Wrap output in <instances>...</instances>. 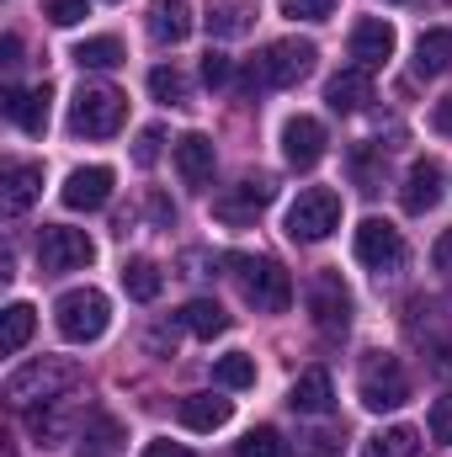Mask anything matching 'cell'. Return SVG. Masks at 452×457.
I'll use <instances>...</instances> for the list:
<instances>
[{
    "mask_svg": "<svg viewBox=\"0 0 452 457\" xmlns=\"http://www.w3.org/2000/svg\"><path fill=\"white\" fill-rule=\"evenodd\" d=\"M234 266V282L245 293V303L255 314H288L293 309V277L282 271V261L272 255H229Z\"/></svg>",
    "mask_w": 452,
    "mask_h": 457,
    "instance_id": "cell-1",
    "label": "cell"
},
{
    "mask_svg": "<svg viewBox=\"0 0 452 457\" xmlns=\"http://www.w3.org/2000/svg\"><path fill=\"white\" fill-rule=\"evenodd\" d=\"M54 325H59V336L70 345H91V341L107 336L113 303H107V293H96V287H70V293L54 303Z\"/></svg>",
    "mask_w": 452,
    "mask_h": 457,
    "instance_id": "cell-2",
    "label": "cell"
},
{
    "mask_svg": "<svg viewBox=\"0 0 452 457\" xmlns=\"http://www.w3.org/2000/svg\"><path fill=\"white\" fill-rule=\"evenodd\" d=\"M80 383V367L75 361H64V356H43V361H27V367H16L11 378H5V399L11 404H48V399H59L64 388H75Z\"/></svg>",
    "mask_w": 452,
    "mask_h": 457,
    "instance_id": "cell-3",
    "label": "cell"
},
{
    "mask_svg": "<svg viewBox=\"0 0 452 457\" xmlns=\"http://www.w3.org/2000/svg\"><path fill=\"white\" fill-rule=\"evenodd\" d=\"M288 239L293 245H320V239H331L340 228V197L331 187H309V192H298V203L288 208Z\"/></svg>",
    "mask_w": 452,
    "mask_h": 457,
    "instance_id": "cell-4",
    "label": "cell"
},
{
    "mask_svg": "<svg viewBox=\"0 0 452 457\" xmlns=\"http://www.w3.org/2000/svg\"><path fill=\"white\" fill-rule=\"evenodd\" d=\"M314 59H320V48H314L309 37H282V43H272V48L250 64V86H272V91L298 86V80L314 70Z\"/></svg>",
    "mask_w": 452,
    "mask_h": 457,
    "instance_id": "cell-5",
    "label": "cell"
},
{
    "mask_svg": "<svg viewBox=\"0 0 452 457\" xmlns=\"http://www.w3.org/2000/svg\"><path fill=\"white\" fill-rule=\"evenodd\" d=\"M122 117H128L122 91H113V86H80V96L70 102V133H80V138H113L117 128H122Z\"/></svg>",
    "mask_w": 452,
    "mask_h": 457,
    "instance_id": "cell-6",
    "label": "cell"
},
{
    "mask_svg": "<svg viewBox=\"0 0 452 457\" xmlns=\"http://www.w3.org/2000/svg\"><path fill=\"white\" fill-rule=\"evenodd\" d=\"M356 394H362L367 410H399L410 399V378H405L399 356H389V351L367 356L362 361V378H356Z\"/></svg>",
    "mask_w": 452,
    "mask_h": 457,
    "instance_id": "cell-7",
    "label": "cell"
},
{
    "mask_svg": "<svg viewBox=\"0 0 452 457\" xmlns=\"http://www.w3.org/2000/svg\"><path fill=\"white\" fill-rule=\"evenodd\" d=\"M91 261H96V245H91L86 228L43 224V234H38V266H43L48 277H59V271H80V266H91Z\"/></svg>",
    "mask_w": 452,
    "mask_h": 457,
    "instance_id": "cell-8",
    "label": "cell"
},
{
    "mask_svg": "<svg viewBox=\"0 0 452 457\" xmlns=\"http://www.w3.org/2000/svg\"><path fill=\"white\" fill-rule=\"evenodd\" d=\"M309 320H314L320 336H346V325H351V293H346L340 271H320L309 282Z\"/></svg>",
    "mask_w": 452,
    "mask_h": 457,
    "instance_id": "cell-9",
    "label": "cell"
},
{
    "mask_svg": "<svg viewBox=\"0 0 452 457\" xmlns=\"http://www.w3.org/2000/svg\"><path fill=\"white\" fill-rule=\"evenodd\" d=\"M356 261L372 266V271H399L405 266V234L389 219H367L356 228Z\"/></svg>",
    "mask_w": 452,
    "mask_h": 457,
    "instance_id": "cell-10",
    "label": "cell"
},
{
    "mask_svg": "<svg viewBox=\"0 0 452 457\" xmlns=\"http://www.w3.org/2000/svg\"><path fill=\"white\" fill-rule=\"evenodd\" d=\"M325 144H331V138H325V122H320V117L298 112V117L282 122V160H288L293 170H314V165L325 160Z\"/></svg>",
    "mask_w": 452,
    "mask_h": 457,
    "instance_id": "cell-11",
    "label": "cell"
},
{
    "mask_svg": "<svg viewBox=\"0 0 452 457\" xmlns=\"http://www.w3.org/2000/svg\"><path fill=\"white\" fill-rule=\"evenodd\" d=\"M351 59H356V70H383L389 59H394V27L383 21V16H362L356 27H351Z\"/></svg>",
    "mask_w": 452,
    "mask_h": 457,
    "instance_id": "cell-12",
    "label": "cell"
},
{
    "mask_svg": "<svg viewBox=\"0 0 452 457\" xmlns=\"http://www.w3.org/2000/svg\"><path fill=\"white\" fill-rule=\"evenodd\" d=\"M59 197H64L70 213H96L113 197V170L107 165H80V170H70V181H64Z\"/></svg>",
    "mask_w": 452,
    "mask_h": 457,
    "instance_id": "cell-13",
    "label": "cell"
},
{
    "mask_svg": "<svg viewBox=\"0 0 452 457\" xmlns=\"http://www.w3.org/2000/svg\"><path fill=\"white\" fill-rule=\"evenodd\" d=\"M272 197H277V181H272V176H250V181H239L234 192H224V197L213 203V213H219L224 224H250L261 208H272Z\"/></svg>",
    "mask_w": 452,
    "mask_h": 457,
    "instance_id": "cell-14",
    "label": "cell"
},
{
    "mask_svg": "<svg viewBox=\"0 0 452 457\" xmlns=\"http://www.w3.org/2000/svg\"><path fill=\"white\" fill-rule=\"evenodd\" d=\"M38 197H43V165H32V160H11L5 176H0V203H5V213L16 219V213H27Z\"/></svg>",
    "mask_w": 452,
    "mask_h": 457,
    "instance_id": "cell-15",
    "label": "cell"
},
{
    "mask_svg": "<svg viewBox=\"0 0 452 457\" xmlns=\"http://www.w3.org/2000/svg\"><path fill=\"white\" fill-rule=\"evenodd\" d=\"M48 102H54V86H32V91H5V117L21 128V133H32V138H43L48 133Z\"/></svg>",
    "mask_w": 452,
    "mask_h": 457,
    "instance_id": "cell-16",
    "label": "cell"
},
{
    "mask_svg": "<svg viewBox=\"0 0 452 457\" xmlns=\"http://www.w3.org/2000/svg\"><path fill=\"white\" fill-rule=\"evenodd\" d=\"M399 203H405V213H431L437 203H442V165L437 160H415L410 165V176H405V192H399Z\"/></svg>",
    "mask_w": 452,
    "mask_h": 457,
    "instance_id": "cell-17",
    "label": "cell"
},
{
    "mask_svg": "<svg viewBox=\"0 0 452 457\" xmlns=\"http://www.w3.org/2000/svg\"><path fill=\"white\" fill-rule=\"evenodd\" d=\"M288 404H293V415H331V404H336L331 372H325V367L298 372V378H293V388H288Z\"/></svg>",
    "mask_w": 452,
    "mask_h": 457,
    "instance_id": "cell-18",
    "label": "cell"
},
{
    "mask_svg": "<svg viewBox=\"0 0 452 457\" xmlns=\"http://www.w3.org/2000/svg\"><path fill=\"white\" fill-rule=\"evenodd\" d=\"M122 426H117V415H102V410H91L86 415V426H80V436H75V453L80 457H117L122 453Z\"/></svg>",
    "mask_w": 452,
    "mask_h": 457,
    "instance_id": "cell-19",
    "label": "cell"
},
{
    "mask_svg": "<svg viewBox=\"0 0 452 457\" xmlns=\"http://www.w3.org/2000/svg\"><path fill=\"white\" fill-rule=\"evenodd\" d=\"M176 170H181L187 187H208V181H213V138H208V133L176 138Z\"/></svg>",
    "mask_w": 452,
    "mask_h": 457,
    "instance_id": "cell-20",
    "label": "cell"
},
{
    "mask_svg": "<svg viewBox=\"0 0 452 457\" xmlns=\"http://www.w3.org/2000/svg\"><path fill=\"white\" fill-rule=\"evenodd\" d=\"M372 102V80H367V70H340L336 80L325 86V107L336 117H351V112H362Z\"/></svg>",
    "mask_w": 452,
    "mask_h": 457,
    "instance_id": "cell-21",
    "label": "cell"
},
{
    "mask_svg": "<svg viewBox=\"0 0 452 457\" xmlns=\"http://www.w3.org/2000/svg\"><path fill=\"white\" fill-rule=\"evenodd\" d=\"M176 415H181L187 431H219V426H229L234 404H229L224 394H187V399L176 404Z\"/></svg>",
    "mask_w": 452,
    "mask_h": 457,
    "instance_id": "cell-22",
    "label": "cell"
},
{
    "mask_svg": "<svg viewBox=\"0 0 452 457\" xmlns=\"http://www.w3.org/2000/svg\"><path fill=\"white\" fill-rule=\"evenodd\" d=\"M192 32V5L187 0H155L149 5V37L155 43H187Z\"/></svg>",
    "mask_w": 452,
    "mask_h": 457,
    "instance_id": "cell-23",
    "label": "cell"
},
{
    "mask_svg": "<svg viewBox=\"0 0 452 457\" xmlns=\"http://www.w3.org/2000/svg\"><path fill=\"white\" fill-rule=\"evenodd\" d=\"M415 75H421V80L452 75V32H448V27L421 32V43H415Z\"/></svg>",
    "mask_w": 452,
    "mask_h": 457,
    "instance_id": "cell-24",
    "label": "cell"
},
{
    "mask_svg": "<svg viewBox=\"0 0 452 457\" xmlns=\"http://www.w3.org/2000/svg\"><path fill=\"white\" fill-rule=\"evenodd\" d=\"M176 320H181V330H192L197 341H213V336H224L229 330V314L213 303V298H192Z\"/></svg>",
    "mask_w": 452,
    "mask_h": 457,
    "instance_id": "cell-25",
    "label": "cell"
},
{
    "mask_svg": "<svg viewBox=\"0 0 452 457\" xmlns=\"http://www.w3.org/2000/svg\"><path fill=\"white\" fill-rule=\"evenodd\" d=\"M122 287H128V298H133V303H155V298H160V287H165V277H160V266H155V261L133 255V261L122 266Z\"/></svg>",
    "mask_w": 452,
    "mask_h": 457,
    "instance_id": "cell-26",
    "label": "cell"
},
{
    "mask_svg": "<svg viewBox=\"0 0 452 457\" xmlns=\"http://www.w3.org/2000/svg\"><path fill=\"white\" fill-rule=\"evenodd\" d=\"M415 453H421V436L410 426H389V431L362 442V457H415Z\"/></svg>",
    "mask_w": 452,
    "mask_h": 457,
    "instance_id": "cell-27",
    "label": "cell"
},
{
    "mask_svg": "<svg viewBox=\"0 0 452 457\" xmlns=\"http://www.w3.org/2000/svg\"><path fill=\"white\" fill-rule=\"evenodd\" d=\"M213 383L219 388H255V356H245V351H229V356H219L213 361Z\"/></svg>",
    "mask_w": 452,
    "mask_h": 457,
    "instance_id": "cell-28",
    "label": "cell"
},
{
    "mask_svg": "<svg viewBox=\"0 0 452 457\" xmlns=\"http://www.w3.org/2000/svg\"><path fill=\"white\" fill-rule=\"evenodd\" d=\"M70 59L80 70H113V64H122V43L117 37H86V43H75Z\"/></svg>",
    "mask_w": 452,
    "mask_h": 457,
    "instance_id": "cell-29",
    "label": "cell"
},
{
    "mask_svg": "<svg viewBox=\"0 0 452 457\" xmlns=\"http://www.w3.org/2000/svg\"><path fill=\"white\" fill-rule=\"evenodd\" d=\"M32 325H38L32 303H11V309H5V330H0V351H5V356H16L21 345L32 341Z\"/></svg>",
    "mask_w": 452,
    "mask_h": 457,
    "instance_id": "cell-30",
    "label": "cell"
},
{
    "mask_svg": "<svg viewBox=\"0 0 452 457\" xmlns=\"http://www.w3.org/2000/svg\"><path fill=\"white\" fill-rule=\"evenodd\" d=\"M149 91H155V102H165V107H187V102H192L187 75L171 70V64H155V70H149Z\"/></svg>",
    "mask_w": 452,
    "mask_h": 457,
    "instance_id": "cell-31",
    "label": "cell"
},
{
    "mask_svg": "<svg viewBox=\"0 0 452 457\" xmlns=\"http://www.w3.org/2000/svg\"><path fill=\"white\" fill-rule=\"evenodd\" d=\"M234 457H282V436H277V426H255V431H245V436L234 442Z\"/></svg>",
    "mask_w": 452,
    "mask_h": 457,
    "instance_id": "cell-32",
    "label": "cell"
},
{
    "mask_svg": "<svg viewBox=\"0 0 452 457\" xmlns=\"http://www.w3.org/2000/svg\"><path fill=\"white\" fill-rule=\"evenodd\" d=\"M245 27H250L245 0H229V5H213V11H208V32H213V37H234V32H245Z\"/></svg>",
    "mask_w": 452,
    "mask_h": 457,
    "instance_id": "cell-33",
    "label": "cell"
},
{
    "mask_svg": "<svg viewBox=\"0 0 452 457\" xmlns=\"http://www.w3.org/2000/svg\"><path fill=\"white\" fill-rule=\"evenodd\" d=\"M340 453V436L336 431H304L293 442V457H336Z\"/></svg>",
    "mask_w": 452,
    "mask_h": 457,
    "instance_id": "cell-34",
    "label": "cell"
},
{
    "mask_svg": "<svg viewBox=\"0 0 452 457\" xmlns=\"http://www.w3.org/2000/svg\"><path fill=\"white\" fill-rule=\"evenodd\" d=\"M27 426H32L38 447H54V436L64 431V415H59V410H54V399H48V410H32V420H27Z\"/></svg>",
    "mask_w": 452,
    "mask_h": 457,
    "instance_id": "cell-35",
    "label": "cell"
},
{
    "mask_svg": "<svg viewBox=\"0 0 452 457\" xmlns=\"http://www.w3.org/2000/svg\"><path fill=\"white\" fill-rule=\"evenodd\" d=\"M277 11L293 16V21H325L336 11V0H277Z\"/></svg>",
    "mask_w": 452,
    "mask_h": 457,
    "instance_id": "cell-36",
    "label": "cell"
},
{
    "mask_svg": "<svg viewBox=\"0 0 452 457\" xmlns=\"http://www.w3.org/2000/svg\"><path fill=\"white\" fill-rule=\"evenodd\" d=\"M43 16H48L54 27H75L80 16H91V5H86V0H43Z\"/></svg>",
    "mask_w": 452,
    "mask_h": 457,
    "instance_id": "cell-37",
    "label": "cell"
},
{
    "mask_svg": "<svg viewBox=\"0 0 452 457\" xmlns=\"http://www.w3.org/2000/svg\"><path fill=\"white\" fill-rule=\"evenodd\" d=\"M426 431H431V442H452V394L431 404V415H426Z\"/></svg>",
    "mask_w": 452,
    "mask_h": 457,
    "instance_id": "cell-38",
    "label": "cell"
},
{
    "mask_svg": "<svg viewBox=\"0 0 452 457\" xmlns=\"http://www.w3.org/2000/svg\"><path fill=\"white\" fill-rule=\"evenodd\" d=\"M160 144H165V133H160V128H144V133H138V144H133V165H144V170H149V165L160 160Z\"/></svg>",
    "mask_w": 452,
    "mask_h": 457,
    "instance_id": "cell-39",
    "label": "cell"
},
{
    "mask_svg": "<svg viewBox=\"0 0 452 457\" xmlns=\"http://www.w3.org/2000/svg\"><path fill=\"white\" fill-rule=\"evenodd\" d=\"M203 80H208V86H229V59L219 54V48L203 54Z\"/></svg>",
    "mask_w": 452,
    "mask_h": 457,
    "instance_id": "cell-40",
    "label": "cell"
},
{
    "mask_svg": "<svg viewBox=\"0 0 452 457\" xmlns=\"http://www.w3.org/2000/svg\"><path fill=\"white\" fill-rule=\"evenodd\" d=\"M431 266H437V271H448V277H452V228L442 234V239H437V245H431Z\"/></svg>",
    "mask_w": 452,
    "mask_h": 457,
    "instance_id": "cell-41",
    "label": "cell"
},
{
    "mask_svg": "<svg viewBox=\"0 0 452 457\" xmlns=\"http://www.w3.org/2000/svg\"><path fill=\"white\" fill-rule=\"evenodd\" d=\"M144 457H192V453H187V447H176V442H149Z\"/></svg>",
    "mask_w": 452,
    "mask_h": 457,
    "instance_id": "cell-42",
    "label": "cell"
},
{
    "mask_svg": "<svg viewBox=\"0 0 452 457\" xmlns=\"http://www.w3.org/2000/svg\"><path fill=\"white\" fill-rule=\"evenodd\" d=\"M431 367H437L442 378H452V345H448V341H442L437 351H431Z\"/></svg>",
    "mask_w": 452,
    "mask_h": 457,
    "instance_id": "cell-43",
    "label": "cell"
},
{
    "mask_svg": "<svg viewBox=\"0 0 452 457\" xmlns=\"http://www.w3.org/2000/svg\"><path fill=\"white\" fill-rule=\"evenodd\" d=\"M0 54H5V64H21V37H16V32H5V43H0Z\"/></svg>",
    "mask_w": 452,
    "mask_h": 457,
    "instance_id": "cell-44",
    "label": "cell"
},
{
    "mask_svg": "<svg viewBox=\"0 0 452 457\" xmlns=\"http://www.w3.org/2000/svg\"><path fill=\"white\" fill-rule=\"evenodd\" d=\"M437 128H442V133H452V96L437 107Z\"/></svg>",
    "mask_w": 452,
    "mask_h": 457,
    "instance_id": "cell-45",
    "label": "cell"
}]
</instances>
